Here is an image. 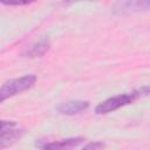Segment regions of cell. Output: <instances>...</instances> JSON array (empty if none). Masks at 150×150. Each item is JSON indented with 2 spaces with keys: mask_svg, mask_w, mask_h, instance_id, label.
<instances>
[{
  "mask_svg": "<svg viewBox=\"0 0 150 150\" xmlns=\"http://www.w3.org/2000/svg\"><path fill=\"white\" fill-rule=\"evenodd\" d=\"M148 94H149V87L145 86V87H143L138 90H135L132 93H125V94H120V95L109 97L105 101L101 102L95 108V112L97 115H103V114L115 111V110H117L124 105L132 103L134 101H136L137 98H139L142 96H146Z\"/></svg>",
  "mask_w": 150,
  "mask_h": 150,
  "instance_id": "obj_1",
  "label": "cell"
},
{
  "mask_svg": "<svg viewBox=\"0 0 150 150\" xmlns=\"http://www.w3.org/2000/svg\"><path fill=\"white\" fill-rule=\"evenodd\" d=\"M36 82V76L34 74H28L18 79L7 81L0 87V103L9 97H13L29 88H32Z\"/></svg>",
  "mask_w": 150,
  "mask_h": 150,
  "instance_id": "obj_2",
  "label": "cell"
},
{
  "mask_svg": "<svg viewBox=\"0 0 150 150\" xmlns=\"http://www.w3.org/2000/svg\"><path fill=\"white\" fill-rule=\"evenodd\" d=\"M149 8V0H117L111 11L116 15H125L141 11H146Z\"/></svg>",
  "mask_w": 150,
  "mask_h": 150,
  "instance_id": "obj_3",
  "label": "cell"
},
{
  "mask_svg": "<svg viewBox=\"0 0 150 150\" xmlns=\"http://www.w3.org/2000/svg\"><path fill=\"white\" fill-rule=\"evenodd\" d=\"M88 108H89L88 101L75 100V101H68V102L61 103L57 107V111L62 115H75V114L87 110Z\"/></svg>",
  "mask_w": 150,
  "mask_h": 150,
  "instance_id": "obj_4",
  "label": "cell"
},
{
  "mask_svg": "<svg viewBox=\"0 0 150 150\" xmlns=\"http://www.w3.org/2000/svg\"><path fill=\"white\" fill-rule=\"evenodd\" d=\"M49 48H50V42L47 39H41L35 43H33L25 52V55L26 57H40L45 55L49 50Z\"/></svg>",
  "mask_w": 150,
  "mask_h": 150,
  "instance_id": "obj_5",
  "label": "cell"
},
{
  "mask_svg": "<svg viewBox=\"0 0 150 150\" xmlns=\"http://www.w3.org/2000/svg\"><path fill=\"white\" fill-rule=\"evenodd\" d=\"M83 141L84 139L82 137H74V138H67V139H61V141L46 143L41 148H43V149H70V148L77 146Z\"/></svg>",
  "mask_w": 150,
  "mask_h": 150,
  "instance_id": "obj_6",
  "label": "cell"
},
{
  "mask_svg": "<svg viewBox=\"0 0 150 150\" xmlns=\"http://www.w3.org/2000/svg\"><path fill=\"white\" fill-rule=\"evenodd\" d=\"M14 128L8 129V130H6V131H4V132L0 134V148L7 146V145L14 143L15 139L20 138L22 131L19 130V129H14Z\"/></svg>",
  "mask_w": 150,
  "mask_h": 150,
  "instance_id": "obj_7",
  "label": "cell"
},
{
  "mask_svg": "<svg viewBox=\"0 0 150 150\" xmlns=\"http://www.w3.org/2000/svg\"><path fill=\"white\" fill-rule=\"evenodd\" d=\"M36 0H0V4L7 5V6H25L35 2Z\"/></svg>",
  "mask_w": 150,
  "mask_h": 150,
  "instance_id": "obj_8",
  "label": "cell"
},
{
  "mask_svg": "<svg viewBox=\"0 0 150 150\" xmlns=\"http://www.w3.org/2000/svg\"><path fill=\"white\" fill-rule=\"evenodd\" d=\"M16 125V123L14 121H4V120H0V134L8 130V129H12Z\"/></svg>",
  "mask_w": 150,
  "mask_h": 150,
  "instance_id": "obj_9",
  "label": "cell"
},
{
  "mask_svg": "<svg viewBox=\"0 0 150 150\" xmlns=\"http://www.w3.org/2000/svg\"><path fill=\"white\" fill-rule=\"evenodd\" d=\"M104 144L101 142H95V143H89L87 145H84V149H96V148H103Z\"/></svg>",
  "mask_w": 150,
  "mask_h": 150,
  "instance_id": "obj_10",
  "label": "cell"
},
{
  "mask_svg": "<svg viewBox=\"0 0 150 150\" xmlns=\"http://www.w3.org/2000/svg\"><path fill=\"white\" fill-rule=\"evenodd\" d=\"M80 1H93V0H66L67 4H73V2H80Z\"/></svg>",
  "mask_w": 150,
  "mask_h": 150,
  "instance_id": "obj_11",
  "label": "cell"
}]
</instances>
